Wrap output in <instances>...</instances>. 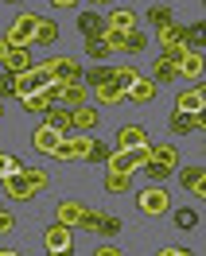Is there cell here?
I'll return each instance as SVG.
<instances>
[{
	"mask_svg": "<svg viewBox=\"0 0 206 256\" xmlns=\"http://www.w3.org/2000/svg\"><path fill=\"white\" fill-rule=\"evenodd\" d=\"M175 167H179V152H175L171 144L148 148V163H144V175L152 178V182H163V178L171 175Z\"/></svg>",
	"mask_w": 206,
	"mask_h": 256,
	"instance_id": "obj_1",
	"label": "cell"
},
{
	"mask_svg": "<svg viewBox=\"0 0 206 256\" xmlns=\"http://www.w3.org/2000/svg\"><path fill=\"white\" fill-rule=\"evenodd\" d=\"M43 248L47 256H74V229L63 222H55L43 229Z\"/></svg>",
	"mask_w": 206,
	"mask_h": 256,
	"instance_id": "obj_2",
	"label": "cell"
},
{
	"mask_svg": "<svg viewBox=\"0 0 206 256\" xmlns=\"http://www.w3.org/2000/svg\"><path fill=\"white\" fill-rule=\"evenodd\" d=\"M35 28H39V16H35V12H20V16L12 20L8 35H4V43H8V47H32Z\"/></svg>",
	"mask_w": 206,
	"mask_h": 256,
	"instance_id": "obj_3",
	"label": "cell"
},
{
	"mask_svg": "<svg viewBox=\"0 0 206 256\" xmlns=\"http://www.w3.org/2000/svg\"><path fill=\"white\" fill-rule=\"evenodd\" d=\"M136 206H140V214H148V218H159V214L171 210V194L163 190L159 182H152V186H144V190H140Z\"/></svg>",
	"mask_w": 206,
	"mask_h": 256,
	"instance_id": "obj_4",
	"label": "cell"
},
{
	"mask_svg": "<svg viewBox=\"0 0 206 256\" xmlns=\"http://www.w3.org/2000/svg\"><path fill=\"white\" fill-rule=\"evenodd\" d=\"M39 66L47 70L51 78H59V82H82V74H86L74 54H55V58H47V62H39Z\"/></svg>",
	"mask_w": 206,
	"mask_h": 256,
	"instance_id": "obj_5",
	"label": "cell"
},
{
	"mask_svg": "<svg viewBox=\"0 0 206 256\" xmlns=\"http://www.w3.org/2000/svg\"><path fill=\"white\" fill-rule=\"evenodd\" d=\"M86 148H90V136L82 132V136H63V144L55 152V160L63 163H74V160H86Z\"/></svg>",
	"mask_w": 206,
	"mask_h": 256,
	"instance_id": "obj_6",
	"label": "cell"
},
{
	"mask_svg": "<svg viewBox=\"0 0 206 256\" xmlns=\"http://www.w3.org/2000/svg\"><path fill=\"white\" fill-rule=\"evenodd\" d=\"M117 148H121V152H136V148H152V140H148V128H140V124H125L121 132H117Z\"/></svg>",
	"mask_w": 206,
	"mask_h": 256,
	"instance_id": "obj_7",
	"label": "cell"
},
{
	"mask_svg": "<svg viewBox=\"0 0 206 256\" xmlns=\"http://www.w3.org/2000/svg\"><path fill=\"white\" fill-rule=\"evenodd\" d=\"M59 144H63V132H55V128H47V124H39L32 132V148L39 152V156H55Z\"/></svg>",
	"mask_w": 206,
	"mask_h": 256,
	"instance_id": "obj_8",
	"label": "cell"
},
{
	"mask_svg": "<svg viewBox=\"0 0 206 256\" xmlns=\"http://www.w3.org/2000/svg\"><path fill=\"white\" fill-rule=\"evenodd\" d=\"M0 66H4V74H24V70H32V50L28 47H8V54L0 58Z\"/></svg>",
	"mask_w": 206,
	"mask_h": 256,
	"instance_id": "obj_9",
	"label": "cell"
},
{
	"mask_svg": "<svg viewBox=\"0 0 206 256\" xmlns=\"http://www.w3.org/2000/svg\"><path fill=\"white\" fill-rule=\"evenodd\" d=\"M0 190L8 194L12 202H32V198H35V190L24 182V175H4V178H0Z\"/></svg>",
	"mask_w": 206,
	"mask_h": 256,
	"instance_id": "obj_10",
	"label": "cell"
},
{
	"mask_svg": "<svg viewBox=\"0 0 206 256\" xmlns=\"http://www.w3.org/2000/svg\"><path fill=\"white\" fill-rule=\"evenodd\" d=\"M175 109H179V112H190V116H194V112H202V109H206L202 82H198V86H190V90H183V94H179V101H175Z\"/></svg>",
	"mask_w": 206,
	"mask_h": 256,
	"instance_id": "obj_11",
	"label": "cell"
},
{
	"mask_svg": "<svg viewBox=\"0 0 206 256\" xmlns=\"http://www.w3.org/2000/svg\"><path fill=\"white\" fill-rule=\"evenodd\" d=\"M43 124L47 128H55V132H63V136H70V109H66V105H51L47 112H43Z\"/></svg>",
	"mask_w": 206,
	"mask_h": 256,
	"instance_id": "obj_12",
	"label": "cell"
},
{
	"mask_svg": "<svg viewBox=\"0 0 206 256\" xmlns=\"http://www.w3.org/2000/svg\"><path fill=\"white\" fill-rule=\"evenodd\" d=\"M152 97H156V82H152V78H136L125 90V101H136V105H148Z\"/></svg>",
	"mask_w": 206,
	"mask_h": 256,
	"instance_id": "obj_13",
	"label": "cell"
},
{
	"mask_svg": "<svg viewBox=\"0 0 206 256\" xmlns=\"http://www.w3.org/2000/svg\"><path fill=\"white\" fill-rule=\"evenodd\" d=\"M78 32L86 35V39H101V35H105V16H101V12H82Z\"/></svg>",
	"mask_w": 206,
	"mask_h": 256,
	"instance_id": "obj_14",
	"label": "cell"
},
{
	"mask_svg": "<svg viewBox=\"0 0 206 256\" xmlns=\"http://www.w3.org/2000/svg\"><path fill=\"white\" fill-rule=\"evenodd\" d=\"M179 186L202 198V194H206V190H202V186H206V171H202V167H183V175H179Z\"/></svg>",
	"mask_w": 206,
	"mask_h": 256,
	"instance_id": "obj_15",
	"label": "cell"
},
{
	"mask_svg": "<svg viewBox=\"0 0 206 256\" xmlns=\"http://www.w3.org/2000/svg\"><path fill=\"white\" fill-rule=\"evenodd\" d=\"M105 28L109 32H136V16L128 8H113L109 16H105Z\"/></svg>",
	"mask_w": 206,
	"mask_h": 256,
	"instance_id": "obj_16",
	"label": "cell"
},
{
	"mask_svg": "<svg viewBox=\"0 0 206 256\" xmlns=\"http://www.w3.org/2000/svg\"><path fill=\"white\" fill-rule=\"evenodd\" d=\"M202 124H206L202 112H194V116H190V112H179V109L171 112V132H179V136H187V132H194V128H202Z\"/></svg>",
	"mask_w": 206,
	"mask_h": 256,
	"instance_id": "obj_17",
	"label": "cell"
},
{
	"mask_svg": "<svg viewBox=\"0 0 206 256\" xmlns=\"http://www.w3.org/2000/svg\"><path fill=\"white\" fill-rule=\"evenodd\" d=\"M86 86H78V82H66L63 94H59V105H66V109H78V105H86Z\"/></svg>",
	"mask_w": 206,
	"mask_h": 256,
	"instance_id": "obj_18",
	"label": "cell"
},
{
	"mask_svg": "<svg viewBox=\"0 0 206 256\" xmlns=\"http://www.w3.org/2000/svg\"><path fill=\"white\" fill-rule=\"evenodd\" d=\"M90 97H94L97 105H121V101H125V90H117L113 82H105V86H94Z\"/></svg>",
	"mask_w": 206,
	"mask_h": 256,
	"instance_id": "obj_19",
	"label": "cell"
},
{
	"mask_svg": "<svg viewBox=\"0 0 206 256\" xmlns=\"http://www.w3.org/2000/svg\"><path fill=\"white\" fill-rule=\"evenodd\" d=\"M82 218H86V206H82V202H59V222H63V225L78 229Z\"/></svg>",
	"mask_w": 206,
	"mask_h": 256,
	"instance_id": "obj_20",
	"label": "cell"
},
{
	"mask_svg": "<svg viewBox=\"0 0 206 256\" xmlns=\"http://www.w3.org/2000/svg\"><path fill=\"white\" fill-rule=\"evenodd\" d=\"M12 78H16V97H28V94H35V90H43L35 66H32V70H24V74H12Z\"/></svg>",
	"mask_w": 206,
	"mask_h": 256,
	"instance_id": "obj_21",
	"label": "cell"
},
{
	"mask_svg": "<svg viewBox=\"0 0 206 256\" xmlns=\"http://www.w3.org/2000/svg\"><path fill=\"white\" fill-rule=\"evenodd\" d=\"M20 105H24V109H28V112H47L51 105H55V101H51V97H47V90H35V94L20 97Z\"/></svg>",
	"mask_w": 206,
	"mask_h": 256,
	"instance_id": "obj_22",
	"label": "cell"
},
{
	"mask_svg": "<svg viewBox=\"0 0 206 256\" xmlns=\"http://www.w3.org/2000/svg\"><path fill=\"white\" fill-rule=\"evenodd\" d=\"M70 124L82 128V132H86V128H94V124H97V109H86V105L70 109Z\"/></svg>",
	"mask_w": 206,
	"mask_h": 256,
	"instance_id": "obj_23",
	"label": "cell"
},
{
	"mask_svg": "<svg viewBox=\"0 0 206 256\" xmlns=\"http://www.w3.org/2000/svg\"><path fill=\"white\" fill-rule=\"evenodd\" d=\"M159 47H171V43H187V28H179V24H167V28H159Z\"/></svg>",
	"mask_w": 206,
	"mask_h": 256,
	"instance_id": "obj_24",
	"label": "cell"
},
{
	"mask_svg": "<svg viewBox=\"0 0 206 256\" xmlns=\"http://www.w3.org/2000/svg\"><path fill=\"white\" fill-rule=\"evenodd\" d=\"M20 175H24V182H28V186H32L35 194H39V190H47V186H51V178H47V171H39V167H24V171H20Z\"/></svg>",
	"mask_w": 206,
	"mask_h": 256,
	"instance_id": "obj_25",
	"label": "cell"
},
{
	"mask_svg": "<svg viewBox=\"0 0 206 256\" xmlns=\"http://www.w3.org/2000/svg\"><path fill=\"white\" fill-rule=\"evenodd\" d=\"M55 39H59V24H55V20H39V28H35V43L51 47Z\"/></svg>",
	"mask_w": 206,
	"mask_h": 256,
	"instance_id": "obj_26",
	"label": "cell"
},
{
	"mask_svg": "<svg viewBox=\"0 0 206 256\" xmlns=\"http://www.w3.org/2000/svg\"><path fill=\"white\" fill-rule=\"evenodd\" d=\"M179 74H187L190 82H202V54H187L179 62Z\"/></svg>",
	"mask_w": 206,
	"mask_h": 256,
	"instance_id": "obj_27",
	"label": "cell"
},
{
	"mask_svg": "<svg viewBox=\"0 0 206 256\" xmlns=\"http://www.w3.org/2000/svg\"><path fill=\"white\" fill-rule=\"evenodd\" d=\"M109 152H113V148L105 144V140H94V136H90V148H86V163H105V160H109Z\"/></svg>",
	"mask_w": 206,
	"mask_h": 256,
	"instance_id": "obj_28",
	"label": "cell"
},
{
	"mask_svg": "<svg viewBox=\"0 0 206 256\" xmlns=\"http://www.w3.org/2000/svg\"><path fill=\"white\" fill-rule=\"evenodd\" d=\"M152 74H156V82H171V78H179V66H175L167 54H159V58H156V70H152Z\"/></svg>",
	"mask_w": 206,
	"mask_h": 256,
	"instance_id": "obj_29",
	"label": "cell"
},
{
	"mask_svg": "<svg viewBox=\"0 0 206 256\" xmlns=\"http://www.w3.org/2000/svg\"><path fill=\"white\" fill-rule=\"evenodd\" d=\"M82 78L90 82V86H105V82H113V66H90Z\"/></svg>",
	"mask_w": 206,
	"mask_h": 256,
	"instance_id": "obj_30",
	"label": "cell"
},
{
	"mask_svg": "<svg viewBox=\"0 0 206 256\" xmlns=\"http://www.w3.org/2000/svg\"><path fill=\"white\" fill-rule=\"evenodd\" d=\"M148 24H152V28H167V24H171V8H163V4H156V8H148Z\"/></svg>",
	"mask_w": 206,
	"mask_h": 256,
	"instance_id": "obj_31",
	"label": "cell"
},
{
	"mask_svg": "<svg viewBox=\"0 0 206 256\" xmlns=\"http://www.w3.org/2000/svg\"><path fill=\"white\" fill-rule=\"evenodd\" d=\"M86 54H90L94 62H105V58H109L113 50L105 47V39H86Z\"/></svg>",
	"mask_w": 206,
	"mask_h": 256,
	"instance_id": "obj_32",
	"label": "cell"
},
{
	"mask_svg": "<svg viewBox=\"0 0 206 256\" xmlns=\"http://www.w3.org/2000/svg\"><path fill=\"white\" fill-rule=\"evenodd\" d=\"M144 47H148V35H140V32H128L125 35V50H128V54H140Z\"/></svg>",
	"mask_w": 206,
	"mask_h": 256,
	"instance_id": "obj_33",
	"label": "cell"
},
{
	"mask_svg": "<svg viewBox=\"0 0 206 256\" xmlns=\"http://www.w3.org/2000/svg\"><path fill=\"white\" fill-rule=\"evenodd\" d=\"M105 186H109L113 194H125L128 186H132V178H128V175H117V171H109V178H105Z\"/></svg>",
	"mask_w": 206,
	"mask_h": 256,
	"instance_id": "obj_34",
	"label": "cell"
},
{
	"mask_svg": "<svg viewBox=\"0 0 206 256\" xmlns=\"http://www.w3.org/2000/svg\"><path fill=\"white\" fill-rule=\"evenodd\" d=\"M20 171H24V163H20L16 156H4V152H0V178L4 175H20Z\"/></svg>",
	"mask_w": 206,
	"mask_h": 256,
	"instance_id": "obj_35",
	"label": "cell"
},
{
	"mask_svg": "<svg viewBox=\"0 0 206 256\" xmlns=\"http://www.w3.org/2000/svg\"><path fill=\"white\" fill-rule=\"evenodd\" d=\"M125 35L128 32H109V28H105L101 39H105V47H109V50H125Z\"/></svg>",
	"mask_w": 206,
	"mask_h": 256,
	"instance_id": "obj_36",
	"label": "cell"
},
{
	"mask_svg": "<svg viewBox=\"0 0 206 256\" xmlns=\"http://www.w3.org/2000/svg\"><path fill=\"white\" fill-rule=\"evenodd\" d=\"M175 225H179V229H194V225H198L194 210H175Z\"/></svg>",
	"mask_w": 206,
	"mask_h": 256,
	"instance_id": "obj_37",
	"label": "cell"
},
{
	"mask_svg": "<svg viewBox=\"0 0 206 256\" xmlns=\"http://www.w3.org/2000/svg\"><path fill=\"white\" fill-rule=\"evenodd\" d=\"M163 54H167V58L179 66V62H183V58L190 54V50H187V43H171V47H163Z\"/></svg>",
	"mask_w": 206,
	"mask_h": 256,
	"instance_id": "obj_38",
	"label": "cell"
},
{
	"mask_svg": "<svg viewBox=\"0 0 206 256\" xmlns=\"http://www.w3.org/2000/svg\"><path fill=\"white\" fill-rule=\"evenodd\" d=\"M117 229H121V222H117L113 214H101V225H97V233H105V237H113Z\"/></svg>",
	"mask_w": 206,
	"mask_h": 256,
	"instance_id": "obj_39",
	"label": "cell"
},
{
	"mask_svg": "<svg viewBox=\"0 0 206 256\" xmlns=\"http://www.w3.org/2000/svg\"><path fill=\"white\" fill-rule=\"evenodd\" d=\"M0 97H16V78H12V74L0 78Z\"/></svg>",
	"mask_w": 206,
	"mask_h": 256,
	"instance_id": "obj_40",
	"label": "cell"
},
{
	"mask_svg": "<svg viewBox=\"0 0 206 256\" xmlns=\"http://www.w3.org/2000/svg\"><path fill=\"white\" fill-rule=\"evenodd\" d=\"M12 225H16V218H12V214H4V210H0V233H12Z\"/></svg>",
	"mask_w": 206,
	"mask_h": 256,
	"instance_id": "obj_41",
	"label": "cell"
},
{
	"mask_svg": "<svg viewBox=\"0 0 206 256\" xmlns=\"http://www.w3.org/2000/svg\"><path fill=\"white\" fill-rule=\"evenodd\" d=\"M156 256H194V252H190V248H159Z\"/></svg>",
	"mask_w": 206,
	"mask_h": 256,
	"instance_id": "obj_42",
	"label": "cell"
},
{
	"mask_svg": "<svg viewBox=\"0 0 206 256\" xmlns=\"http://www.w3.org/2000/svg\"><path fill=\"white\" fill-rule=\"evenodd\" d=\"M97 256H121V248H117V244H101V248H97Z\"/></svg>",
	"mask_w": 206,
	"mask_h": 256,
	"instance_id": "obj_43",
	"label": "cell"
},
{
	"mask_svg": "<svg viewBox=\"0 0 206 256\" xmlns=\"http://www.w3.org/2000/svg\"><path fill=\"white\" fill-rule=\"evenodd\" d=\"M51 4H55V8H74L78 0H51Z\"/></svg>",
	"mask_w": 206,
	"mask_h": 256,
	"instance_id": "obj_44",
	"label": "cell"
},
{
	"mask_svg": "<svg viewBox=\"0 0 206 256\" xmlns=\"http://www.w3.org/2000/svg\"><path fill=\"white\" fill-rule=\"evenodd\" d=\"M4 54H8V43H4V39H0V58H4Z\"/></svg>",
	"mask_w": 206,
	"mask_h": 256,
	"instance_id": "obj_45",
	"label": "cell"
},
{
	"mask_svg": "<svg viewBox=\"0 0 206 256\" xmlns=\"http://www.w3.org/2000/svg\"><path fill=\"white\" fill-rule=\"evenodd\" d=\"M0 256H20V252H12V248H0Z\"/></svg>",
	"mask_w": 206,
	"mask_h": 256,
	"instance_id": "obj_46",
	"label": "cell"
},
{
	"mask_svg": "<svg viewBox=\"0 0 206 256\" xmlns=\"http://www.w3.org/2000/svg\"><path fill=\"white\" fill-rule=\"evenodd\" d=\"M90 4H113V0H90Z\"/></svg>",
	"mask_w": 206,
	"mask_h": 256,
	"instance_id": "obj_47",
	"label": "cell"
},
{
	"mask_svg": "<svg viewBox=\"0 0 206 256\" xmlns=\"http://www.w3.org/2000/svg\"><path fill=\"white\" fill-rule=\"evenodd\" d=\"M0 116H4V105H0Z\"/></svg>",
	"mask_w": 206,
	"mask_h": 256,
	"instance_id": "obj_48",
	"label": "cell"
},
{
	"mask_svg": "<svg viewBox=\"0 0 206 256\" xmlns=\"http://www.w3.org/2000/svg\"><path fill=\"white\" fill-rule=\"evenodd\" d=\"M16 4H20V0H16Z\"/></svg>",
	"mask_w": 206,
	"mask_h": 256,
	"instance_id": "obj_49",
	"label": "cell"
}]
</instances>
